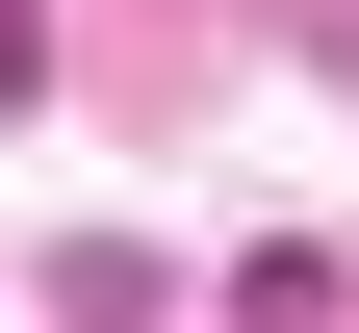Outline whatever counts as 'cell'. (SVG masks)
Masks as SVG:
<instances>
[{
    "mask_svg": "<svg viewBox=\"0 0 359 333\" xmlns=\"http://www.w3.org/2000/svg\"><path fill=\"white\" fill-rule=\"evenodd\" d=\"M26 77H52V26H26V0H0V103H26Z\"/></svg>",
    "mask_w": 359,
    "mask_h": 333,
    "instance_id": "cell-1",
    "label": "cell"
}]
</instances>
